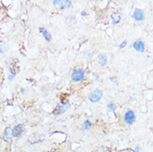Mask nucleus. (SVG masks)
<instances>
[{
	"label": "nucleus",
	"mask_w": 153,
	"mask_h": 152,
	"mask_svg": "<svg viewBox=\"0 0 153 152\" xmlns=\"http://www.w3.org/2000/svg\"><path fill=\"white\" fill-rule=\"evenodd\" d=\"M92 125V123H91V122L90 121H88V120H87L86 122L83 123V125H82V130H88L90 126Z\"/></svg>",
	"instance_id": "nucleus-12"
},
{
	"label": "nucleus",
	"mask_w": 153,
	"mask_h": 152,
	"mask_svg": "<svg viewBox=\"0 0 153 152\" xmlns=\"http://www.w3.org/2000/svg\"><path fill=\"white\" fill-rule=\"evenodd\" d=\"M81 14H82V16H86V15H87V13L83 11V12H82V13H81Z\"/></svg>",
	"instance_id": "nucleus-18"
},
{
	"label": "nucleus",
	"mask_w": 153,
	"mask_h": 152,
	"mask_svg": "<svg viewBox=\"0 0 153 152\" xmlns=\"http://www.w3.org/2000/svg\"><path fill=\"white\" fill-rule=\"evenodd\" d=\"M5 51H6V50H4V46L0 45V53H4Z\"/></svg>",
	"instance_id": "nucleus-17"
},
{
	"label": "nucleus",
	"mask_w": 153,
	"mask_h": 152,
	"mask_svg": "<svg viewBox=\"0 0 153 152\" xmlns=\"http://www.w3.org/2000/svg\"><path fill=\"white\" fill-rule=\"evenodd\" d=\"M69 107H70V105H69V103L68 102H62V105H61V106H57V107H56V109H55L53 111V114H62V113H64L66 110L68 109Z\"/></svg>",
	"instance_id": "nucleus-5"
},
{
	"label": "nucleus",
	"mask_w": 153,
	"mask_h": 152,
	"mask_svg": "<svg viewBox=\"0 0 153 152\" xmlns=\"http://www.w3.org/2000/svg\"><path fill=\"white\" fill-rule=\"evenodd\" d=\"M126 44H127V41H126V40L123 41V42H122V44H121V45H120V47H119V48H120V49H123V48H124V47H126Z\"/></svg>",
	"instance_id": "nucleus-15"
},
{
	"label": "nucleus",
	"mask_w": 153,
	"mask_h": 152,
	"mask_svg": "<svg viewBox=\"0 0 153 152\" xmlns=\"http://www.w3.org/2000/svg\"><path fill=\"white\" fill-rule=\"evenodd\" d=\"M133 18L136 21L141 22L144 19V13L141 9H136L133 13Z\"/></svg>",
	"instance_id": "nucleus-7"
},
{
	"label": "nucleus",
	"mask_w": 153,
	"mask_h": 152,
	"mask_svg": "<svg viewBox=\"0 0 153 152\" xmlns=\"http://www.w3.org/2000/svg\"><path fill=\"white\" fill-rule=\"evenodd\" d=\"M42 35H43V38H45L48 42H50V41H51V39H52L51 34H50L49 33H48L46 29H44V30L42 31Z\"/></svg>",
	"instance_id": "nucleus-11"
},
{
	"label": "nucleus",
	"mask_w": 153,
	"mask_h": 152,
	"mask_svg": "<svg viewBox=\"0 0 153 152\" xmlns=\"http://www.w3.org/2000/svg\"><path fill=\"white\" fill-rule=\"evenodd\" d=\"M98 62H99L100 65L105 66L107 62V57L104 54H99V56H98Z\"/></svg>",
	"instance_id": "nucleus-10"
},
{
	"label": "nucleus",
	"mask_w": 153,
	"mask_h": 152,
	"mask_svg": "<svg viewBox=\"0 0 153 152\" xmlns=\"http://www.w3.org/2000/svg\"><path fill=\"white\" fill-rule=\"evenodd\" d=\"M84 78V72L81 69L74 70L72 73V79L74 82H81Z\"/></svg>",
	"instance_id": "nucleus-2"
},
{
	"label": "nucleus",
	"mask_w": 153,
	"mask_h": 152,
	"mask_svg": "<svg viewBox=\"0 0 153 152\" xmlns=\"http://www.w3.org/2000/svg\"><path fill=\"white\" fill-rule=\"evenodd\" d=\"M24 131V126L21 124L15 125L13 129H12V135L13 137H20Z\"/></svg>",
	"instance_id": "nucleus-4"
},
{
	"label": "nucleus",
	"mask_w": 153,
	"mask_h": 152,
	"mask_svg": "<svg viewBox=\"0 0 153 152\" xmlns=\"http://www.w3.org/2000/svg\"><path fill=\"white\" fill-rule=\"evenodd\" d=\"M12 136H13V135H12V130L10 127H7L5 130H4V138L5 141H11Z\"/></svg>",
	"instance_id": "nucleus-8"
},
{
	"label": "nucleus",
	"mask_w": 153,
	"mask_h": 152,
	"mask_svg": "<svg viewBox=\"0 0 153 152\" xmlns=\"http://www.w3.org/2000/svg\"><path fill=\"white\" fill-rule=\"evenodd\" d=\"M124 120L125 122L129 124V125H131L133 124L135 121H136V116H135V113H134L132 110H128L126 111L125 115H124Z\"/></svg>",
	"instance_id": "nucleus-3"
},
{
	"label": "nucleus",
	"mask_w": 153,
	"mask_h": 152,
	"mask_svg": "<svg viewBox=\"0 0 153 152\" xmlns=\"http://www.w3.org/2000/svg\"><path fill=\"white\" fill-rule=\"evenodd\" d=\"M102 97V91L100 89H96L91 93V95L89 96V99L92 102L95 103L99 102L100 100Z\"/></svg>",
	"instance_id": "nucleus-1"
},
{
	"label": "nucleus",
	"mask_w": 153,
	"mask_h": 152,
	"mask_svg": "<svg viewBox=\"0 0 153 152\" xmlns=\"http://www.w3.org/2000/svg\"><path fill=\"white\" fill-rule=\"evenodd\" d=\"M135 152H142V148L140 146H136L135 148Z\"/></svg>",
	"instance_id": "nucleus-16"
},
{
	"label": "nucleus",
	"mask_w": 153,
	"mask_h": 152,
	"mask_svg": "<svg viewBox=\"0 0 153 152\" xmlns=\"http://www.w3.org/2000/svg\"><path fill=\"white\" fill-rule=\"evenodd\" d=\"M61 6L62 8H69L71 6V1H68V0L62 1Z\"/></svg>",
	"instance_id": "nucleus-13"
},
{
	"label": "nucleus",
	"mask_w": 153,
	"mask_h": 152,
	"mask_svg": "<svg viewBox=\"0 0 153 152\" xmlns=\"http://www.w3.org/2000/svg\"><path fill=\"white\" fill-rule=\"evenodd\" d=\"M133 47L136 51L140 52V53H144L145 52V44L141 40H138V41H136L134 42Z\"/></svg>",
	"instance_id": "nucleus-6"
},
{
	"label": "nucleus",
	"mask_w": 153,
	"mask_h": 152,
	"mask_svg": "<svg viewBox=\"0 0 153 152\" xmlns=\"http://www.w3.org/2000/svg\"><path fill=\"white\" fill-rule=\"evenodd\" d=\"M116 108H117V107L113 102H110L107 105V109H108L109 111H114L116 110Z\"/></svg>",
	"instance_id": "nucleus-14"
},
{
	"label": "nucleus",
	"mask_w": 153,
	"mask_h": 152,
	"mask_svg": "<svg viewBox=\"0 0 153 152\" xmlns=\"http://www.w3.org/2000/svg\"><path fill=\"white\" fill-rule=\"evenodd\" d=\"M48 152H53V151H48Z\"/></svg>",
	"instance_id": "nucleus-19"
},
{
	"label": "nucleus",
	"mask_w": 153,
	"mask_h": 152,
	"mask_svg": "<svg viewBox=\"0 0 153 152\" xmlns=\"http://www.w3.org/2000/svg\"><path fill=\"white\" fill-rule=\"evenodd\" d=\"M121 14L118 13H113L112 15H111V20H112V23H114V24H117V23H118L120 22V20H121Z\"/></svg>",
	"instance_id": "nucleus-9"
}]
</instances>
